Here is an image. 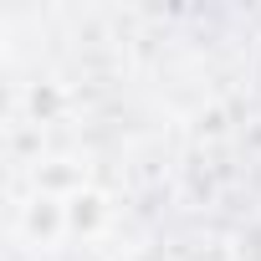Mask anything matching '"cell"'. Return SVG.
<instances>
[]
</instances>
